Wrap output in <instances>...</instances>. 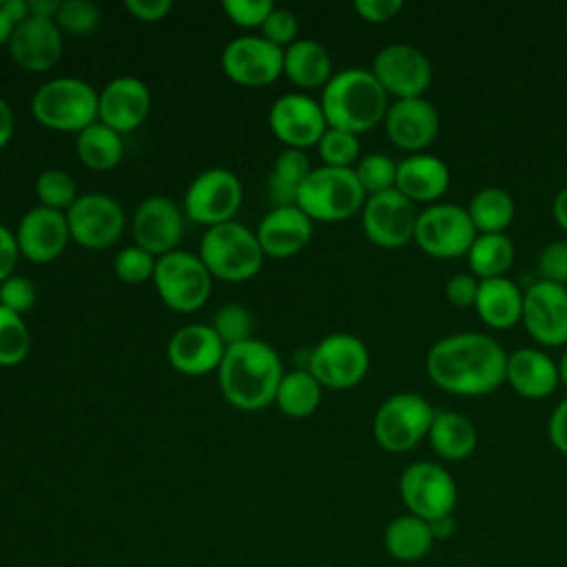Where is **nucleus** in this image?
Listing matches in <instances>:
<instances>
[{"mask_svg":"<svg viewBox=\"0 0 567 567\" xmlns=\"http://www.w3.org/2000/svg\"><path fill=\"white\" fill-rule=\"evenodd\" d=\"M124 9L140 22H159L173 11L171 0H126Z\"/></svg>","mask_w":567,"mask_h":567,"instance_id":"3c124183","label":"nucleus"},{"mask_svg":"<svg viewBox=\"0 0 567 567\" xmlns=\"http://www.w3.org/2000/svg\"><path fill=\"white\" fill-rule=\"evenodd\" d=\"M319 104L328 126L359 135L383 124L390 95L370 69L348 66L332 73L328 84L321 89Z\"/></svg>","mask_w":567,"mask_h":567,"instance_id":"7ed1b4c3","label":"nucleus"},{"mask_svg":"<svg viewBox=\"0 0 567 567\" xmlns=\"http://www.w3.org/2000/svg\"><path fill=\"white\" fill-rule=\"evenodd\" d=\"M523 295L525 292L507 275L478 279L474 310L489 328L507 330L523 319Z\"/></svg>","mask_w":567,"mask_h":567,"instance_id":"cd10ccee","label":"nucleus"},{"mask_svg":"<svg viewBox=\"0 0 567 567\" xmlns=\"http://www.w3.org/2000/svg\"><path fill=\"white\" fill-rule=\"evenodd\" d=\"M38 204L51 210L66 213L80 197L75 179L62 168H47L35 177Z\"/></svg>","mask_w":567,"mask_h":567,"instance_id":"e433bc0d","label":"nucleus"},{"mask_svg":"<svg viewBox=\"0 0 567 567\" xmlns=\"http://www.w3.org/2000/svg\"><path fill=\"white\" fill-rule=\"evenodd\" d=\"M321 394L323 385L312 377V372L306 368H295L290 372H284L275 394V403L286 416L306 419L319 408Z\"/></svg>","mask_w":567,"mask_h":567,"instance_id":"72a5a7b5","label":"nucleus"},{"mask_svg":"<svg viewBox=\"0 0 567 567\" xmlns=\"http://www.w3.org/2000/svg\"><path fill=\"white\" fill-rule=\"evenodd\" d=\"M538 272L540 279L554 284H567V241L556 239L540 248L538 252Z\"/></svg>","mask_w":567,"mask_h":567,"instance_id":"de8ad7c7","label":"nucleus"},{"mask_svg":"<svg viewBox=\"0 0 567 567\" xmlns=\"http://www.w3.org/2000/svg\"><path fill=\"white\" fill-rule=\"evenodd\" d=\"M244 199V188L230 168H206L193 177L184 193V217L213 228L233 221Z\"/></svg>","mask_w":567,"mask_h":567,"instance_id":"1a4fd4ad","label":"nucleus"},{"mask_svg":"<svg viewBox=\"0 0 567 567\" xmlns=\"http://www.w3.org/2000/svg\"><path fill=\"white\" fill-rule=\"evenodd\" d=\"M328 49L312 38H297L284 49V75L299 89H323L332 78Z\"/></svg>","mask_w":567,"mask_h":567,"instance_id":"c85d7f7f","label":"nucleus"},{"mask_svg":"<svg viewBox=\"0 0 567 567\" xmlns=\"http://www.w3.org/2000/svg\"><path fill=\"white\" fill-rule=\"evenodd\" d=\"M18 257H20V250H18L13 230L0 224V284L13 275Z\"/></svg>","mask_w":567,"mask_h":567,"instance_id":"864d4df0","label":"nucleus"},{"mask_svg":"<svg viewBox=\"0 0 567 567\" xmlns=\"http://www.w3.org/2000/svg\"><path fill=\"white\" fill-rule=\"evenodd\" d=\"M53 20L62 33L89 35L100 24V9L91 0H62Z\"/></svg>","mask_w":567,"mask_h":567,"instance_id":"a19ab883","label":"nucleus"},{"mask_svg":"<svg viewBox=\"0 0 567 567\" xmlns=\"http://www.w3.org/2000/svg\"><path fill=\"white\" fill-rule=\"evenodd\" d=\"M523 326L547 348L567 343V286L538 279L523 295Z\"/></svg>","mask_w":567,"mask_h":567,"instance_id":"a211bd4d","label":"nucleus"},{"mask_svg":"<svg viewBox=\"0 0 567 567\" xmlns=\"http://www.w3.org/2000/svg\"><path fill=\"white\" fill-rule=\"evenodd\" d=\"M383 128L396 148L423 153L439 135L441 117L436 106L425 97L394 100L383 117Z\"/></svg>","mask_w":567,"mask_h":567,"instance_id":"412c9836","label":"nucleus"},{"mask_svg":"<svg viewBox=\"0 0 567 567\" xmlns=\"http://www.w3.org/2000/svg\"><path fill=\"white\" fill-rule=\"evenodd\" d=\"M75 153L91 171H111L124 157V140L102 122H93L75 135Z\"/></svg>","mask_w":567,"mask_h":567,"instance_id":"473e14b6","label":"nucleus"},{"mask_svg":"<svg viewBox=\"0 0 567 567\" xmlns=\"http://www.w3.org/2000/svg\"><path fill=\"white\" fill-rule=\"evenodd\" d=\"M153 284L166 308L175 312H197L210 297L213 275L197 252L177 248L157 257Z\"/></svg>","mask_w":567,"mask_h":567,"instance_id":"6e6552de","label":"nucleus"},{"mask_svg":"<svg viewBox=\"0 0 567 567\" xmlns=\"http://www.w3.org/2000/svg\"><path fill=\"white\" fill-rule=\"evenodd\" d=\"M259 31H261V38H266L268 42L286 49L297 40L299 22H297V16L290 9L275 7Z\"/></svg>","mask_w":567,"mask_h":567,"instance_id":"49530a36","label":"nucleus"},{"mask_svg":"<svg viewBox=\"0 0 567 567\" xmlns=\"http://www.w3.org/2000/svg\"><path fill=\"white\" fill-rule=\"evenodd\" d=\"M551 213H554L556 224L567 230V184L556 193V197L551 202Z\"/></svg>","mask_w":567,"mask_h":567,"instance_id":"bf43d9fd","label":"nucleus"},{"mask_svg":"<svg viewBox=\"0 0 567 567\" xmlns=\"http://www.w3.org/2000/svg\"><path fill=\"white\" fill-rule=\"evenodd\" d=\"M434 412L430 401L416 392L390 394L374 412V441L390 454L410 452L427 439Z\"/></svg>","mask_w":567,"mask_h":567,"instance_id":"0eeeda50","label":"nucleus"},{"mask_svg":"<svg viewBox=\"0 0 567 567\" xmlns=\"http://www.w3.org/2000/svg\"><path fill=\"white\" fill-rule=\"evenodd\" d=\"M430 529H432L434 540H447V538H452V534H454V529H456L454 514H447V516H441V518L430 520Z\"/></svg>","mask_w":567,"mask_h":567,"instance_id":"6e6d98bb","label":"nucleus"},{"mask_svg":"<svg viewBox=\"0 0 567 567\" xmlns=\"http://www.w3.org/2000/svg\"><path fill=\"white\" fill-rule=\"evenodd\" d=\"M465 257L476 279L505 277L514 266L516 246L507 233H478Z\"/></svg>","mask_w":567,"mask_h":567,"instance_id":"2f4dec72","label":"nucleus"},{"mask_svg":"<svg viewBox=\"0 0 567 567\" xmlns=\"http://www.w3.org/2000/svg\"><path fill=\"white\" fill-rule=\"evenodd\" d=\"M13 22L7 18V13L2 11V0H0V47L2 44H9V38L13 33Z\"/></svg>","mask_w":567,"mask_h":567,"instance_id":"052dcab7","label":"nucleus"},{"mask_svg":"<svg viewBox=\"0 0 567 567\" xmlns=\"http://www.w3.org/2000/svg\"><path fill=\"white\" fill-rule=\"evenodd\" d=\"M268 124L286 148L306 151L317 146L328 128L319 100L308 93H286L277 97L268 111Z\"/></svg>","mask_w":567,"mask_h":567,"instance_id":"f3484780","label":"nucleus"},{"mask_svg":"<svg viewBox=\"0 0 567 567\" xmlns=\"http://www.w3.org/2000/svg\"><path fill=\"white\" fill-rule=\"evenodd\" d=\"M38 301V290L29 277L11 275L0 284V306L24 315L29 312Z\"/></svg>","mask_w":567,"mask_h":567,"instance_id":"a18cd8bd","label":"nucleus"},{"mask_svg":"<svg viewBox=\"0 0 567 567\" xmlns=\"http://www.w3.org/2000/svg\"><path fill=\"white\" fill-rule=\"evenodd\" d=\"M401 9H403L401 0H354V11L359 13V18L372 24L390 22L392 18H396Z\"/></svg>","mask_w":567,"mask_h":567,"instance_id":"8fccbe9b","label":"nucleus"},{"mask_svg":"<svg viewBox=\"0 0 567 567\" xmlns=\"http://www.w3.org/2000/svg\"><path fill=\"white\" fill-rule=\"evenodd\" d=\"M224 13L241 29H261L275 4L270 0H224Z\"/></svg>","mask_w":567,"mask_h":567,"instance_id":"c03bdc74","label":"nucleus"},{"mask_svg":"<svg viewBox=\"0 0 567 567\" xmlns=\"http://www.w3.org/2000/svg\"><path fill=\"white\" fill-rule=\"evenodd\" d=\"M565 286H567V284H565Z\"/></svg>","mask_w":567,"mask_h":567,"instance_id":"e2e57ef3","label":"nucleus"},{"mask_svg":"<svg viewBox=\"0 0 567 567\" xmlns=\"http://www.w3.org/2000/svg\"><path fill=\"white\" fill-rule=\"evenodd\" d=\"M306 370L328 390H348L368 374L370 350L352 332H330L310 350Z\"/></svg>","mask_w":567,"mask_h":567,"instance_id":"f8f14e48","label":"nucleus"},{"mask_svg":"<svg viewBox=\"0 0 567 567\" xmlns=\"http://www.w3.org/2000/svg\"><path fill=\"white\" fill-rule=\"evenodd\" d=\"M319 157L323 166H337V168H354V164L361 157V146H359V135L343 131V128H332L328 126L326 133L321 135L317 144Z\"/></svg>","mask_w":567,"mask_h":567,"instance_id":"4c0bfd02","label":"nucleus"},{"mask_svg":"<svg viewBox=\"0 0 567 567\" xmlns=\"http://www.w3.org/2000/svg\"><path fill=\"white\" fill-rule=\"evenodd\" d=\"M505 381L525 399H545L560 383L558 361L540 348H516L514 352H507Z\"/></svg>","mask_w":567,"mask_h":567,"instance_id":"a878e982","label":"nucleus"},{"mask_svg":"<svg viewBox=\"0 0 567 567\" xmlns=\"http://www.w3.org/2000/svg\"><path fill=\"white\" fill-rule=\"evenodd\" d=\"M374 78L394 100L423 97L432 84V62L414 44L392 42L379 49L372 60Z\"/></svg>","mask_w":567,"mask_h":567,"instance_id":"4468645a","label":"nucleus"},{"mask_svg":"<svg viewBox=\"0 0 567 567\" xmlns=\"http://www.w3.org/2000/svg\"><path fill=\"white\" fill-rule=\"evenodd\" d=\"M547 436L551 445L567 456V396L551 410L547 419Z\"/></svg>","mask_w":567,"mask_h":567,"instance_id":"603ef678","label":"nucleus"},{"mask_svg":"<svg viewBox=\"0 0 567 567\" xmlns=\"http://www.w3.org/2000/svg\"><path fill=\"white\" fill-rule=\"evenodd\" d=\"M419 210L401 190L390 188L368 195L361 208L365 237L381 248H401L414 239Z\"/></svg>","mask_w":567,"mask_h":567,"instance_id":"2eb2a0df","label":"nucleus"},{"mask_svg":"<svg viewBox=\"0 0 567 567\" xmlns=\"http://www.w3.org/2000/svg\"><path fill=\"white\" fill-rule=\"evenodd\" d=\"M312 166H310V159L306 155V151H299V148H284L275 164H272V171L268 177L295 188L299 193V186L303 184V179L310 175Z\"/></svg>","mask_w":567,"mask_h":567,"instance_id":"37998d69","label":"nucleus"},{"mask_svg":"<svg viewBox=\"0 0 567 567\" xmlns=\"http://www.w3.org/2000/svg\"><path fill=\"white\" fill-rule=\"evenodd\" d=\"M396 190H401L410 202H439L450 188L447 164L427 151L410 153L396 162Z\"/></svg>","mask_w":567,"mask_h":567,"instance_id":"bb28decb","label":"nucleus"},{"mask_svg":"<svg viewBox=\"0 0 567 567\" xmlns=\"http://www.w3.org/2000/svg\"><path fill=\"white\" fill-rule=\"evenodd\" d=\"M312 230L315 221L299 206H281L261 217L255 235L266 257L286 259L310 244Z\"/></svg>","mask_w":567,"mask_h":567,"instance_id":"393cba45","label":"nucleus"},{"mask_svg":"<svg viewBox=\"0 0 567 567\" xmlns=\"http://www.w3.org/2000/svg\"><path fill=\"white\" fill-rule=\"evenodd\" d=\"M465 208L476 233H505L516 215L514 197L501 186L478 188Z\"/></svg>","mask_w":567,"mask_h":567,"instance_id":"f704fd0d","label":"nucleus"},{"mask_svg":"<svg viewBox=\"0 0 567 567\" xmlns=\"http://www.w3.org/2000/svg\"><path fill=\"white\" fill-rule=\"evenodd\" d=\"M184 235V210L166 195L144 197L133 213V241L153 257L179 248Z\"/></svg>","mask_w":567,"mask_h":567,"instance_id":"6ab92c4d","label":"nucleus"},{"mask_svg":"<svg viewBox=\"0 0 567 567\" xmlns=\"http://www.w3.org/2000/svg\"><path fill=\"white\" fill-rule=\"evenodd\" d=\"M354 168L317 166L303 179L297 193V206L312 221H343L354 213H361L365 202Z\"/></svg>","mask_w":567,"mask_h":567,"instance_id":"423d86ee","label":"nucleus"},{"mask_svg":"<svg viewBox=\"0 0 567 567\" xmlns=\"http://www.w3.org/2000/svg\"><path fill=\"white\" fill-rule=\"evenodd\" d=\"M60 2L58 0H29V16L53 20L58 16Z\"/></svg>","mask_w":567,"mask_h":567,"instance_id":"4d7b16f0","label":"nucleus"},{"mask_svg":"<svg viewBox=\"0 0 567 567\" xmlns=\"http://www.w3.org/2000/svg\"><path fill=\"white\" fill-rule=\"evenodd\" d=\"M226 346L210 323H186L177 328L166 343L168 363L186 377L217 372Z\"/></svg>","mask_w":567,"mask_h":567,"instance_id":"5701e85b","label":"nucleus"},{"mask_svg":"<svg viewBox=\"0 0 567 567\" xmlns=\"http://www.w3.org/2000/svg\"><path fill=\"white\" fill-rule=\"evenodd\" d=\"M151 102V89L140 78H113L97 91V122L124 135L144 124Z\"/></svg>","mask_w":567,"mask_h":567,"instance_id":"4be33fe9","label":"nucleus"},{"mask_svg":"<svg viewBox=\"0 0 567 567\" xmlns=\"http://www.w3.org/2000/svg\"><path fill=\"white\" fill-rule=\"evenodd\" d=\"M13 128H16L13 111H11L9 102L0 95V151L11 142V137H13Z\"/></svg>","mask_w":567,"mask_h":567,"instance_id":"5fc2aeb1","label":"nucleus"},{"mask_svg":"<svg viewBox=\"0 0 567 567\" xmlns=\"http://www.w3.org/2000/svg\"><path fill=\"white\" fill-rule=\"evenodd\" d=\"M210 326L217 332V337L224 341L226 348L252 339V330H255L252 312L241 303H224L213 315Z\"/></svg>","mask_w":567,"mask_h":567,"instance_id":"ea45409f","label":"nucleus"},{"mask_svg":"<svg viewBox=\"0 0 567 567\" xmlns=\"http://www.w3.org/2000/svg\"><path fill=\"white\" fill-rule=\"evenodd\" d=\"M399 496L408 514L434 520L454 514L458 487L454 476L434 461H414L399 476Z\"/></svg>","mask_w":567,"mask_h":567,"instance_id":"9b49d317","label":"nucleus"},{"mask_svg":"<svg viewBox=\"0 0 567 567\" xmlns=\"http://www.w3.org/2000/svg\"><path fill=\"white\" fill-rule=\"evenodd\" d=\"M476 228L465 206L452 202H434L419 210L414 241L416 246L439 259H456L467 255L476 239Z\"/></svg>","mask_w":567,"mask_h":567,"instance_id":"9d476101","label":"nucleus"},{"mask_svg":"<svg viewBox=\"0 0 567 567\" xmlns=\"http://www.w3.org/2000/svg\"><path fill=\"white\" fill-rule=\"evenodd\" d=\"M284 372L277 350L252 337L226 348L217 368V383L221 396L233 408L241 412H259L275 403Z\"/></svg>","mask_w":567,"mask_h":567,"instance_id":"f03ea898","label":"nucleus"},{"mask_svg":"<svg viewBox=\"0 0 567 567\" xmlns=\"http://www.w3.org/2000/svg\"><path fill=\"white\" fill-rule=\"evenodd\" d=\"M31 332L22 315L0 306V368H13L27 359Z\"/></svg>","mask_w":567,"mask_h":567,"instance_id":"c9c22d12","label":"nucleus"},{"mask_svg":"<svg viewBox=\"0 0 567 567\" xmlns=\"http://www.w3.org/2000/svg\"><path fill=\"white\" fill-rule=\"evenodd\" d=\"M31 115L49 131L78 135L97 122V91L82 78H51L33 93Z\"/></svg>","mask_w":567,"mask_h":567,"instance_id":"20e7f679","label":"nucleus"},{"mask_svg":"<svg viewBox=\"0 0 567 567\" xmlns=\"http://www.w3.org/2000/svg\"><path fill=\"white\" fill-rule=\"evenodd\" d=\"M558 374H560V383L567 385V348L563 350V354L558 359Z\"/></svg>","mask_w":567,"mask_h":567,"instance_id":"680f3d73","label":"nucleus"},{"mask_svg":"<svg viewBox=\"0 0 567 567\" xmlns=\"http://www.w3.org/2000/svg\"><path fill=\"white\" fill-rule=\"evenodd\" d=\"M2 11L13 24H20L24 18H29V2L27 0H2Z\"/></svg>","mask_w":567,"mask_h":567,"instance_id":"13d9d810","label":"nucleus"},{"mask_svg":"<svg viewBox=\"0 0 567 567\" xmlns=\"http://www.w3.org/2000/svg\"><path fill=\"white\" fill-rule=\"evenodd\" d=\"M507 350L485 332H452L425 354V372L434 385L458 396H483L505 383Z\"/></svg>","mask_w":567,"mask_h":567,"instance_id":"f257e3e1","label":"nucleus"},{"mask_svg":"<svg viewBox=\"0 0 567 567\" xmlns=\"http://www.w3.org/2000/svg\"><path fill=\"white\" fill-rule=\"evenodd\" d=\"M354 175L365 195H377L396 186V162L385 153H368L354 164Z\"/></svg>","mask_w":567,"mask_h":567,"instance_id":"58836bf2","label":"nucleus"},{"mask_svg":"<svg viewBox=\"0 0 567 567\" xmlns=\"http://www.w3.org/2000/svg\"><path fill=\"white\" fill-rule=\"evenodd\" d=\"M20 257L31 264H49L58 259L71 241L66 213L44 206L29 208L13 230Z\"/></svg>","mask_w":567,"mask_h":567,"instance_id":"aec40b11","label":"nucleus"},{"mask_svg":"<svg viewBox=\"0 0 567 567\" xmlns=\"http://www.w3.org/2000/svg\"><path fill=\"white\" fill-rule=\"evenodd\" d=\"M478 279L472 272H454L445 284V297L456 308H470L476 301Z\"/></svg>","mask_w":567,"mask_h":567,"instance_id":"09e8293b","label":"nucleus"},{"mask_svg":"<svg viewBox=\"0 0 567 567\" xmlns=\"http://www.w3.org/2000/svg\"><path fill=\"white\" fill-rule=\"evenodd\" d=\"M434 543L430 523L408 512L394 516L383 532V547L399 563L423 560L432 551Z\"/></svg>","mask_w":567,"mask_h":567,"instance_id":"7c9ffc66","label":"nucleus"},{"mask_svg":"<svg viewBox=\"0 0 567 567\" xmlns=\"http://www.w3.org/2000/svg\"><path fill=\"white\" fill-rule=\"evenodd\" d=\"M155 264L157 257H153L151 252H146L140 246H126L122 248L115 259H113V272L117 275V279H122L124 284H144L148 279H153L155 272Z\"/></svg>","mask_w":567,"mask_h":567,"instance_id":"79ce46f5","label":"nucleus"},{"mask_svg":"<svg viewBox=\"0 0 567 567\" xmlns=\"http://www.w3.org/2000/svg\"><path fill=\"white\" fill-rule=\"evenodd\" d=\"M71 241L86 250H106L115 246L126 228V215L117 199L106 193H80L66 210Z\"/></svg>","mask_w":567,"mask_h":567,"instance_id":"ddd939ff","label":"nucleus"},{"mask_svg":"<svg viewBox=\"0 0 567 567\" xmlns=\"http://www.w3.org/2000/svg\"><path fill=\"white\" fill-rule=\"evenodd\" d=\"M427 441L443 461H463L474 454L478 445V430L472 419L461 412L436 410Z\"/></svg>","mask_w":567,"mask_h":567,"instance_id":"c756f323","label":"nucleus"},{"mask_svg":"<svg viewBox=\"0 0 567 567\" xmlns=\"http://www.w3.org/2000/svg\"><path fill=\"white\" fill-rule=\"evenodd\" d=\"M197 255L208 272L221 281H246L255 277L266 257L255 230L235 219L206 228Z\"/></svg>","mask_w":567,"mask_h":567,"instance_id":"39448f33","label":"nucleus"},{"mask_svg":"<svg viewBox=\"0 0 567 567\" xmlns=\"http://www.w3.org/2000/svg\"><path fill=\"white\" fill-rule=\"evenodd\" d=\"M221 71L241 86H268L284 75V49L261 35H237L221 49Z\"/></svg>","mask_w":567,"mask_h":567,"instance_id":"dca6fc26","label":"nucleus"},{"mask_svg":"<svg viewBox=\"0 0 567 567\" xmlns=\"http://www.w3.org/2000/svg\"><path fill=\"white\" fill-rule=\"evenodd\" d=\"M7 47L11 60L20 69L29 73H42L60 62L64 40L55 20L29 16L13 27Z\"/></svg>","mask_w":567,"mask_h":567,"instance_id":"b1692460","label":"nucleus"}]
</instances>
